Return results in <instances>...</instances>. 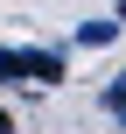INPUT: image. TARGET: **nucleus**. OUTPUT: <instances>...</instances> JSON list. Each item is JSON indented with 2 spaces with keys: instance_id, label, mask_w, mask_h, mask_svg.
Here are the masks:
<instances>
[{
  "instance_id": "f257e3e1",
  "label": "nucleus",
  "mask_w": 126,
  "mask_h": 134,
  "mask_svg": "<svg viewBox=\"0 0 126 134\" xmlns=\"http://www.w3.org/2000/svg\"><path fill=\"white\" fill-rule=\"evenodd\" d=\"M77 49H105V42H119V21L112 14H98V21H77V35H70Z\"/></svg>"
},
{
  "instance_id": "f03ea898",
  "label": "nucleus",
  "mask_w": 126,
  "mask_h": 134,
  "mask_svg": "<svg viewBox=\"0 0 126 134\" xmlns=\"http://www.w3.org/2000/svg\"><path fill=\"white\" fill-rule=\"evenodd\" d=\"M98 106H105V113H112V120H119V113H126V85H119V78H112V85H105V92H98Z\"/></svg>"
},
{
  "instance_id": "7ed1b4c3",
  "label": "nucleus",
  "mask_w": 126,
  "mask_h": 134,
  "mask_svg": "<svg viewBox=\"0 0 126 134\" xmlns=\"http://www.w3.org/2000/svg\"><path fill=\"white\" fill-rule=\"evenodd\" d=\"M0 134H21V127H14V113H7V106H0Z\"/></svg>"
}]
</instances>
